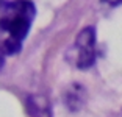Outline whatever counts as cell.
<instances>
[{
  "label": "cell",
  "instance_id": "6da1fadb",
  "mask_svg": "<svg viewBox=\"0 0 122 117\" xmlns=\"http://www.w3.org/2000/svg\"><path fill=\"white\" fill-rule=\"evenodd\" d=\"M36 16L31 0H10L0 6V53L5 56L20 52Z\"/></svg>",
  "mask_w": 122,
  "mask_h": 117
},
{
  "label": "cell",
  "instance_id": "277c9868",
  "mask_svg": "<svg viewBox=\"0 0 122 117\" xmlns=\"http://www.w3.org/2000/svg\"><path fill=\"white\" fill-rule=\"evenodd\" d=\"M102 2H105V3H108V5H113V6L122 3V0H102Z\"/></svg>",
  "mask_w": 122,
  "mask_h": 117
},
{
  "label": "cell",
  "instance_id": "3957f363",
  "mask_svg": "<svg viewBox=\"0 0 122 117\" xmlns=\"http://www.w3.org/2000/svg\"><path fill=\"white\" fill-rule=\"evenodd\" d=\"M28 109L31 112V117H50L49 105L42 97H30L28 100Z\"/></svg>",
  "mask_w": 122,
  "mask_h": 117
},
{
  "label": "cell",
  "instance_id": "5b68a950",
  "mask_svg": "<svg viewBox=\"0 0 122 117\" xmlns=\"http://www.w3.org/2000/svg\"><path fill=\"white\" fill-rule=\"evenodd\" d=\"M5 66V55L0 53V70H2V67Z\"/></svg>",
  "mask_w": 122,
  "mask_h": 117
},
{
  "label": "cell",
  "instance_id": "7a4b0ae2",
  "mask_svg": "<svg viewBox=\"0 0 122 117\" xmlns=\"http://www.w3.org/2000/svg\"><path fill=\"white\" fill-rule=\"evenodd\" d=\"M74 58L78 69H89L96 61V30L86 27L78 33L74 44Z\"/></svg>",
  "mask_w": 122,
  "mask_h": 117
}]
</instances>
